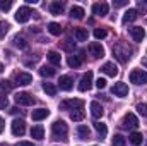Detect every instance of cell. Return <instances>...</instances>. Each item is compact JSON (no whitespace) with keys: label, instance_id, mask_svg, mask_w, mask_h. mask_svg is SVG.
Masks as SVG:
<instances>
[{"label":"cell","instance_id":"6da1fadb","mask_svg":"<svg viewBox=\"0 0 147 146\" xmlns=\"http://www.w3.org/2000/svg\"><path fill=\"white\" fill-rule=\"evenodd\" d=\"M51 131H53V136H55L57 139H60V138L65 139V136H67V132H69V126H67L63 120H55L53 126H51Z\"/></svg>","mask_w":147,"mask_h":146},{"label":"cell","instance_id":"7a4b0ae2","mask_svg":"<svg viewBox=\"0 0 147 146\" xmlns=\"http://www.w3.org/2000/svg\"><path fill=\"white\" fill-rule=\"evenodd\" d=\"M130 83L140 86V84H147V72L142 69H134L130 72Z\"/></svg>","mask_w":147,"mask_h":146},{"label":"cell","instance_id":"3957f363","mask_svg":"<svg viewBox=\"0 0 147 146\" xmlns=\"http://www.w3.org/2000/svg\"><path fill=\"white\" fill-rule=\"evenodd\" d=\"M14 100H16L17 105H22V107H31V105L34 103V96L29 95V93H26V91L17 93V95L14 96Z\"/></svg>","mask_w":147,"mask_h":146},{"label":"cell","instance_id":"277c9868","mask_svg":"<svg viewBox=\"0 0 147 146\" xmlns=\"http://www.w3.org/2000/svg\"><path fill=\"white\" fill-rule=\"evenodd\" d=\"M137 126H139V119L135 117V113H132V112L125 113V117L121 119V127L123 129H135Z\"/></svg>","mask_w":147,"mask_h":146},{"label":"cell","instance_id":"5b68a950","mask_svg":"<svg viewBox=\"0 0 147 146\" xmlns=\"http://www.w3.org/2000/svg\"><path fill=\"white\" fill-rule=\"evenodd\" d=\"M84 107V102L79 98H72V100H63L60 103V110H79Z\"/></svg>","mask_w":147,"mask_h":146},{"label":"cell","instance_id":"8992f818","mask_svg":"<svg viewBox=\"0 0 147 146\" xmlns=\"http://www.w3.org/2000/svg\"><path fill=\"white\" fill-rule=\"evenodd\" d=\"M31 14H33V10H31L29 7H26V5H24V7H19L17 12H16V21L21 23V24H22V23H28L29 17H31Z\"/></svg>","mask_w":147,"mask_h":146},{"label":"cell","instance_id":"52a82bcc","mask_svg":"<svg viewBox=\"0 0 147 146\" xmlns=\"http://www.w3.org/2000/svg\"><path fill=\"white\" fill-rule=\"evenodd\" d=\"M89 53L94 57V59H99V57H105V48L99 41H91L89 43Z\"/></svg>","mask_w":147,"mask_h":146},{"label":"cell","instance_id":"ba28073f","mask_svg":"<svg viewBox=\"0 0 147 146\" xmlns=\"http://www.w3.org/2000/svg\"><path fill=\"white\" fill-rule=\"evenodd\" d=\"M91 88H92V72H91V71H87V72L80 77L79 89H80V91H89Z\"/></svg>","mask_w":147,"mask_h":146},{"label":"cell","instance_id":"9c48e42d","mask_svg":"<svg viewBox=\"0 0 147 146\" xmlns=\"http://www.w3.org/2000/svg\"><path fill=\"white\" fill-rule=\"evenodd\" d=\"M111 93L118 98H125L128 95V86L127 83H115V86L111 88Z\"/></svg>","mask_w":147,"mask_h":146},{"label":"cell","instance_id":"30bf717a","mask_svg":"<svg viewBox=\"0 0 147 146\" xmlns=\"http://www.w3.org/2000/svg\"><path fill=\"white\" fill-rule=\"evenodd\" d=\"M10 127H12V134L14 136H22L26 132V124H24L22 119H14L12 124H10Z\"/></svg>","mask_w":147,"mask_h":146},{"label":"cell","instance_id":"8fae6325","mask_svg":"<svg viewBox=\"0 0 147 146\" xmlns=\"http://www.w3.org/2000/svg\"><path fill=\"white\" fill-rule=\"evenodd\" d=\"M108 10H110V5L106 2H98V3L92 5V14L98 16V17H105L108 14Z\"/></svg>","mask_w":147,"mask_h":146},{"label":"cell","instance_id":"7c38bea8","mask_svg":"<svg viewBox=\"0 0 147 146\" xmlns=\"http://www.w3.org/2000/svg\"><path fill=\"white\" fill-rule=\"evenodd\" d=\"M128 33H130V36L134 38V41H142L146 38V29L142 26H134V28L128 29Z\"/></svg>","mask_w":147,"mask_h":146},{"label":"cell","instance_id":"4fadbf2b","mask_svg":"<svg viewBox=\"0 0 147 146\" xmlns=\"http://www.w3.org/2000/svg\"><path fill=\"white\" fill-rule=\"evenodd\" d=\"M31 83H33V76L29 72L16 74V84H19V86H28V84H31Z\"/></svg>","mask_w":147,"mask_h":146},{"label":"cell","instance_id":"5bb4252c","mask_svg":"<svg viewBox=\"0 0 147 146\" xmlns=\"http://www.w3.org/2000/svg\"><path fill=\"white\" fill-rule=\"evenodd\" d=\"M84 60H86V55L80 52V53H77V55H70V57H69V60H67V64H69L70 67L75 69V67L82 65V62H84Z\"/></svg>","mask_w":147,"mask_h":146},{"label":"cell","instance_id":"9a60e30c","mask_svg":"<svg viewBox=\"0 0 147 146\" xmlns=\"http://www.w3.org/2000/svg\"><path fill=\"white\" fill-rule=\"evenodd\" d=\"M58 88L63 89V91H70L74 88V81L69 76H60V79H58Z\"/></svg>","mask_w":147,"mask_h":146},{"label":"cell","instance_id":"2e32d148","mask_svg":"<svg viewBox=\"0 0 147 146\" xmlns=\"http://www.w3.org/2000/svg\"><path fill=\"white\" fill-rule=\"evenodd\" d=\"M63 10H65V3L63 2H51L50 3V12L53 16H60V14H63Z\"/></svg>","mask_w":147,"mask_h":146},{"label":"cell","instance_id":"e0dca14e","mask_svg":"<svg viewBox=\"0 0 147 146\" xmlns=\"http://www.w3.org/2000/svg\"><path fill=\"white\" fill-rule=\"evenodd\" d=\"M137 17H139V12H137L135 9H128V10L123 14V19H121V23H123V24H128V23H134Z\"/></svg>","mask_w":147,"mask_h":146},{"label":"cell","instance_id":"ac0fdd59","mask_svg":"<svg viewBox=\"0 0 147 146\" xmlns=\"http://www.w3.org/2000/svg\"><path fill=\"white\" fill-rule=\"evenodd\" d=\"M89 108H91V115H92L94 119H101L103 113H105V110H103V107H101V103H98V102H92Z\"/></svg>","mask_w":147,"mask_h":146},{"label":"cell","instance_id":"d6986e66","mask_svg":"<svg viewBox=\"0 0 147 146\" xmlns=\"http://www.w3.org/2000/svg\"><path fill=\"white\" fill-rule=\"evenodd\" d=\"M101 71L106 74V76H110V77H115V76L118 74V67H116L113 62H106V64L101 67Z\"/></svg>","mask_w":147,"mask_h":146},{"label":"cell","instance_id":"ffe728a7","mask_svg":"<svg viewBox=\"0 0 147 146\" xmlns=\"http://www.w3.org/2000/svg\"><path fill=\"white\" fill-rule=\"evenodd\" d=\"M50 115V110L48 108H38V110H33V113H31V117H33V120H43V119H46Z\"/></svg>","mask_w":147,"mask_h":146},{"label":"cell","instance_id":"44dd1931","mask_svg":"<svg viewBox=\"0 0 147 146\" xmlns=\"http://www.w3.org/2000/svg\"><path fill=\"white\" fill-rule=\"evenodd\" d=\"M12 88H14V84H12L10 81H7V79H0V95H2V96L7 95V93H10Z\"/></svg>","mask_w":147,"mask_h":146},{"label":"cell","instance_id":"7402d4cb","mask_svg":"<svg viewBox=\"0 0 147 146\" xmlns=\"http://www.w3.org/2000/svg\"><path fill=\"white\" fill-rule=\"evenodd\" d=\"M46 57H48V60H50L53 65H60V64H62V57H60L58 52H53V50H51V52H48Z\"/></svg>","mask_w":147,"mask_h":146},{"label":"cell","instance_id":"603a6c76","mask_svg":"<svg viewBox=\"0 0 147 146\" xmlns=\"http://www.w3.org/2000/svg\"><path fill=\"white\" fill-rule=\"evenodd\" d=\"M84 9L82 7H79V5H74L72 9H70V17L72 19H82L84 17Z\"/></svg>","mask_w":147,"mask_h":146},{"label":"cell","instance_id":"cb8c5ba5","mask_svg":"<svg viewBox=\"0 0 147 146\" xmlns=\"http://www.w3.org/2000/svg\"><path fill=\"white\" fill-rule=\"evenodd\" d=\"M74 36H75L77 41H87V29H84V28H75Z\"/></svg>","mask_w":147,"mask_h":146},{"label":"cell","instance_id":"d4e9b609","mask_svg":"<svg viewBox=\"0 0 147 146\" xmlns=\"http://www.w3.org/2000/svg\"><path fill=\"white\" fill-rule=\"evenodd\" d=\"M128 139H130V143L132 145H135V146H139V145H142V141H144V136H142V132H132L130 136H128Z\"/></svg>","mask_w":147,"mask_h":146},{"label":"cell","instance_id":"484cf974","mask_svg":"<svg viewBox=\"0 0 147 146\" xmlns=\"http://www.w3.org/2000/svg\"><path fill=\"white\" fill-rule=\"evenodd\" d=\"M31 136H33L34 139H43V138H45V129H43V126H33Z\"/></svg>","mask_w":147,"mask_h":146},{"label":"cell","instance_id":"4316f807","mask_svg":"<svg viewBox=\"0 0 147 146\" xmlns=\"http://www.w3.org/2000/svg\"><path fill=\"white\" fill-rule=\"evenodd\" d=\"M48 31L53 35V36H60L62 35V26L58 23H50L48 24Z\"/></svg>","mask_w":147,"mask_h":146},{"label":"cell","instance_id":"83f0119b","mask_svg":"<svg viewBox=\"0 0 147 146\" xmlns=\"http://www.w3.org/2000/svg\"><path fill=\"white\" fill-rule=\"evenodd\" d=\"M43 91H45L46 95H50V96H55L58 89H57V86L51 84V83H43Z\"/></svg>","mask_w":147,"mask_h":146},{"label":"cell","instance_id":"f1b7e54d","mask_svg":"<svg viewBox=\"0 0 147 146\" xmlns=\"http://www.w3.org/2000/svg\"><path fill=\"white\" fill-rule=\"evenodd\" d=\"M55 69L51 67V65H43V67H39V74L43 76V77H51V76H55Z\"/></svg>","mask_w":147,"mask_h":146},{"label":"cell","instance_id":"f546056e","mask_svg":"<svg viewBox=\"0 0 147 146\" xmlns=\"http://www.w3.org/2000/svg\"><path fill=\"white\" fill-rule=\"evenodd\" d=\"M77 134H79L80 139H87V138L91 136V131H89L87 126H79V127H77Z\"/></svg>","mask_w":147,"mask_h":146},{"label":"cell","instance_id":"4dcf8cb0","mask_svg":"<svg viewBox=\"0 0 147 146\" xmlns=\"http://www.w3.org/2000/svg\"><path fill=\"white\" fill-rule=\"evenodd\" d=\"M94 127H96V131H98V134H99L101 138H105V136L108 134V127H106V124H103V122H96Z\"/></svg>","mask_w":147,"mask_h":146},{"label":"cell","instance_id":"1f68e13d","mask_svg":"<svg viewBox=\"0 0 147 146\" xmlns=\"http://www.w3.org/2000/svg\"><path fill=\"white\" fill-rule=\"evenodd\" d=\"M70 119H72L74 122H79V120H82V119H84V110H82V108L74 110L72 113H70Z\"/></svg>","mask_w":147,"mask_h":146},{"label":"cell","instance_id":"d6a6232c","mask_svg":"<svg viewBox=\"0 0 147 146\" xmlns=\"http://www.w3.org/2000/svg\"><path fill=\"white\" fill-rule=\"evenodd\" d=\"M9 28H10V24H9L7 21H0V38H3L5 35H7Z\"/></svg>","mask_w":147,"mask_h":146},{"label":"cell","instance_id":"836d02e7","mask_svg":"<svg viewBox=\"0 0 147 146\" xmlns=\"http://www.w3.org/2000/svg\"><path fill=\"white\" fill-rule=\"evenodd\" d=\"M125 145H127V141H125V138H123V136L116 134V136L113 138V146H125Z\"/></svg>","mask_w":147,"mask_h":146},{"label":"cell","instance_id":"e575fe53","mask_svg":"<svg viewBox=\"0 0 147 146\" xmlns=\"http://www.w3.org/2000/svg\"><path fill=\"white\" fill-rule=\"evenodd\" d=\"M106 35H108V33H106V29H103V28H101V29H99V28L94 29V38H96V40H103V38H106Z\"/></svg>","mask_w":147,"mask_h":146},{"label":"cell","instance_id":"d590c367","mask_svg":"<svg viewBox=\"0 0 147 146\" xmlns=\"http://www.w3.org/2000/svg\"><path fill=\"white\" fill-rule=\"evenodd\" d=\"M14 45H16V46H21V48H26V46H28L26 40H24V38H21V36L14 38Z\"/></svg>","mask_w":147,"mask_h":146},{"label":"cell","instance_id":"8d00e7d4","mask_svg":"<svg viewBox=\"0 0 147 146\" xmlns=\"http://www.w3.org/2000/svg\"><path fill=\"white\" fill-rule=\"evenodd\" d=\"M12 7V0H0V10H9Z\"/></svg>","mask_w":147,"mask_h":146},{"label":"cell","instance_id":"74e56055","mask_svg":"<svg viewBox=\"0 0 147 146\" xmlns=\"http://www.w3.org/2000/svg\"><path fill=\"white\" fill-rule=\"evenodd\" d=\"M137 110L142 117H147V103H139L137 105Z\"/></svg>","mask_w":147,"mask_h":146},{"label":"cell","instance_id":"f35d334b","mask_svg":"<svg viewBox=\"0 0 147 146\" xmlns=\"http://www.w3.org/2000/svg\"><path fill=\"white\" fill-rule=\"evenodd\" d=\"M96 88H98V89H105V88H106V79L99 77V79L96 81Z\"/></svg>","mask_w":147,"mask_h":146},{"label":"cell","instance_id":"ab89813d","mask_svg":"<svg viewBox=\"0 0 147 146\" xmlns=\"http://www.w3.org/2000/svg\"><path fill=\"white\" fill-rule=\"evenodd\" d=\"M127 3H128L127 0H118V2H113V7H115V9H118V7H125Z\"/></svg>","mask_w":147,"mask_h":146},{"label":"cell","instance_id":"60d3db41","mask_svg":"<svg viewBox=\"0 0 147 146\" xmlns=\"http://www.w3.org/2000/svg\"><path fill=\"white\" fill-rule=\"evenodd\" d=\"M9 107V100L5 96H0V108H7Z\"/></svg>","mask_w":147,"mask_h":146},{"label":"cell","instance_id":"b9f144b4","mask_svg":"<svg viewBox=\"0 0 147 146\" xmlns=\"http://www.w3.org/2000/svg\"><path fill=\"white\" fill-rule=\"evenodd\" d=\"M72 46H75V43H74L72 40H67V43H65V48H67V50H72Z\"/></svg>","mask_w":147,"mask_h":146},{"label":"cell","instance_id":"7bdbcfd3","mask_svg":"<svg viewBox=\"0 0 147 146\" xmlns=\"http://www.w3.org/2000/svg\"><path fill=\"white\" fill-rule=\"evenodd\" d=\"M16 146H34V145H33V143H29V141H19Z\"/></svg>","mask_w":147,"mask_h":146},{"label":"cell","instance_id":"ee69618b","mask_svg":"<svg viewBox=\"0 0 147 146\" xmlns=\"http://www.w3.org/2000/svg\"><path fill=\"white\" fill-rule=\"evenodd\" d=\"M3 129H5V122H3V119L0 117V134L3 132Z\"/></svg>","mask_w":147,"mask_h":146},{"label":"cell","instance_id":"f6af8a7d","mask_svg":"<svg viewBox=\"0 0 147 146\" xmlns=\"http://www.w3.org/2000/svg\"><path fill=\"white\" fill-rule=\"evenodd\" d=\"M3 72V64H0V74Z\"/></svg>","mask_w":147,"mask_h":146},{"label":"cell","instance_id":"bcb514c9","mask_svg":"<svg viewBox=\"0 0 147 146\" xmlns=\"http://www.w3.org/2000/svg\"><path fill=\"white\" fill-rule=\"evenodd\" d=\"M144 64H146V67H147V60H146V62H144Z\"/></svg>","mask_w":147,"mask_h":146},{"label":"cell","instance_id":"7dc6e473","mask_svg":"<svg viewBox=\"0 0 147 146\" xmlns=\"http://www.w3.org/2000/svg\"><path fill=\"white\" fill-rule=\"evenodd\" d=\"M0 146H7V145H0Z\"/></svg>","mask_w":147,"mask_h":146},{"label":"cell","instance_id":"c3c4849f","mask_svg":"<svg viewBox=\"0 0 147 146\" xmlns=\"http://www.w3.org/2000/svg\"><path fill=\"white\" fill-rule=\"evenodd\" d=\"M146 146H147V141H146Z\"/></svg>","mask_w":147,"mask_h":146}]
</instances>
